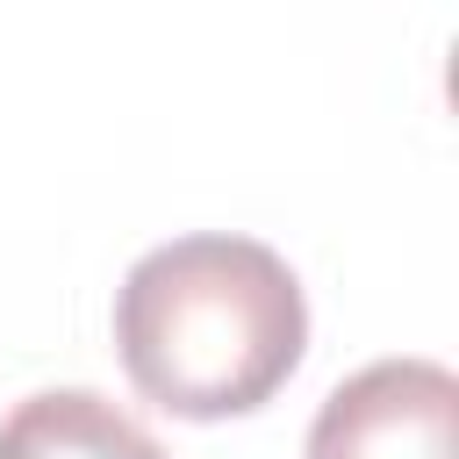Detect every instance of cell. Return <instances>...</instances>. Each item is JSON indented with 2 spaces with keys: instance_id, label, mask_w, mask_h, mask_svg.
<instances>
[{
  "instance_id": "6da1fadb",
  "label": "cell",
  "mask_w": 459,
  "mask_h": 459,
  "mask_svg": "<svg viewBox=\"0 0 459 459\" xmlns=\"http://www.w3.org/2000/svg\"><path fill=\"white\" fill-rule=\"evenodd\" d=\"M115 351L143 402L186 423L265 409L301 351L308 301L294 265L237 230L151 244L115 287Z\"/></svg>"
},
{
  "instance_id": "7a4b0ae2",
  "label": "cell",
  "mask_w": 459,
  "mask_h": 459,
  "mask_svg": "<svg viewBox=\"0 0 459 459\" xmlns=\"http://www.w3.org/2000/svg\"><path fill=\"white\" fill-rule=\"evenodd\" d=\"M308 459H459V380L437 359H373L308 423Z\"/></svg>"
},
{
  "instance_id": "3957f363",
  "label": "cell",
  "mask_w": 459,
  "mask_h": 459,
  "mask_svg": "<svg viewBox=\"0 0 459 459\" xmlns=\"http://www.w3.org/2000/svg\"><path fill=\"white\" fill-rule=\"evenodd\" d=\"M0 459H165V445L93 387H43L0 416Z\"/></svg>"
}]
</instances>
